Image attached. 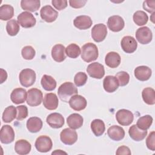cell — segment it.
<instances>
[{"label":"cell","mask_w":155,"mask_h":155,"mask_svg":"<svg viewBox=\"0 0 155 155\" xmlns=\"http://www.w3.org/2000/svg\"><path fill=\"white\" fill-rule=\"evenodd\" d=\"M15 137L13 128L8 125H4L0 131V140L1 143L8 144L13 142Z\"/></svg>","instance_id":"obj_11"},{"label":"cell","mask_w":155,"mask_h":155,"mask_svg":"<svg viewBox=\"0 0 155 155\" xmlns=\"http://www.w3.org/2000/svg\"><path fill=\"white\" fill-rule=\"evenodd\" d=\"M65 47L60 44L54 45L51 49V56L58 62H61L65 59Z\"/></svg>","instance_id":"obj_27"},{"label":"cell","mask_w":155,"mask_h":155,"mask_svg":"<svg viewBox=\"0 0 155 155\" xmlns=\"http://www.w3.org/2000/svg\"><path fill=\"white\" fill-rule=\"evenodd\" d=\"M7 78V74L5 70L2 68H1V84H2Z\"/></svg>","instance_id":"obj_49"},{"label":"cell","mask_w":155,"mask_h":155,"mask_svg":"<svg viewBox=\"0 0 155 155\" xmlns=\"http://www.w3.org/2000/svg\"><path fill=\"white\" fill-rule=\"evenodd\" d=\"M87 71L90 76L98 79L103 78L105 74L104 67L99 62H93L88 65Z\"/></svg>","instance_id":"obj_12"},{"label":"cell","mask_w":155,"mask_h":155,"mask_svg":"<svg viewBox=\"0 0 155 155\" xmlns=\"http://www.w3.org/2000/svg\"><path fill=\"white\" fill-rule=\"evenodd\" d=\"M40 15L41 18L45 22H53L57 19L58 16V12L51 5H47L42 7L41 9Z\"/></svg>","instance_id":"obj_13"},{"label":"cell","mask_w":155,"mask_h":155,"mask_svg":"<svg viewBox=\"0 0 155 155\" xmlns=\"http://www.w3.org/2000/svg\"><path fill=\"white\" fill-rule=\"evenodd\" d=\"M17 116L16 119L21 120L28 116V108L25 105H19L16 107Z\"/></svg>","instance_id":"obj_43"},{"label":"cell","mask_w":155,"mask_h":155,"mask_svg":"<svg viewBox=\"0 0 155 155\" xmlns=\"http://www.w3.org/2000/svg\"><path fill=\"white\" fill-rule=\"evenodd\" d=\"M84 119L82 116L78 113H73L68 116L67 123L70 128L76 130L81 128L83 125Z\"/></svg>","instance_id":"obj_28"},{"label":"cell","mask_w":155,"mask_h":155,"mask_svg":"<svg viewBox=\"0 0 155 155\" xmlns=\"http://www.w3.org/2000/svg\"><path fill=\"white\" fill-rule=\"evenodd\" d=\"M65 53L68 57L75 59L81 53V48L79 46L76 44H70L65 48Z\"/></svg>","instance_id":"obj_38"},{"label":"cell","mask_w":155,"mask_h":155,"mask_svg":"<svg viewBox=\"0 0 155 155\" xmlns=\"http://www.w3.org/2000/svg\"><path fill=\"white\" fill-rule=\"evenodd\" d=\"M119 86V82L116 76H107L103 81L104 88L108 93L114 92L118 88Z\"/></svg>","instance_id":"obj_20"},{"label":"cell","mask_w":155,"mask_h":155,"mask_svg":"<svg viewBox=\"0 0 155 155\" xmlns=\"http://www.w3.org/2000/svg\"><path fill=\"white\" fill-rule=\"evenodd\" d=\"M18 22L23 28H30L35 25L36 20L33 14L28 12H23L18 16Z\"/></svg>","instance_id":"obj_9"},{"label":"cell","mask_w":155,"mask_h":155,"mask_svg":"<svg viewBox=\"0 0 155 155\" xmlns=\"http://www.w3.org/2000/svg\"><path fill=\"white\" fill-rule=\"evenodd\" d=\"M42 121L38 117H30L26 124L28 130L31 133H37L39 131L42 127Z\"/></svg>","instance_id":"obj_29"},{"label":"cell","mask_w":155,"mask_h":155,"mask_svg":"<svg viewBox=\"0 0 155 155\" xmlns=\"http://www.w3.org/2000/svg\"><path fill=\"white\" fill-rule=\"evenodd\" d=\"M36 52L35 49L30 45H27L22 48L21 54L22 58L26 60H31L34 58Z\"/></svg>","instance_id":"obj_40"},{"label":"cell","mask_w":155,"mask_h":155,"mask_svg":"<svg viewBox=\"0 0 155 155\" xmlns=\"http://www.w3.org/2000/svg\"><path fill=\"white\" fill-rule=\"evenodd\" d=\"M107 134L109 137L112 140L119 141L124 139L125 136V131L120 126L113 125L108 128Z\"/></svg>","instance_id":"obj_23"},{"label":"cell","mask_w":155,"mask_h":155,"mask_svg":"<svg viewBox=\"0 0 155 155\" xmlns=\"http://www.w3.org/2000/svg\"><path fill=\"white\" fill-rule=\"evenodd\" d=\"M93 21L91 18L87 15L78 16L73 21L74 25L79 30H86L91 27Z\"/></svg>","instance_id":"obj_18"},{"label":"cell","mask_w":155,"mask_h":155,"mask_svg":"<svg viewBox=\"0 0 155 155\" xmlns=\"http://www.w3.org/2000/svg\"><path fill=\"white\" fill-rule=\"evenodd\" d=\"M142 97L143 101L148 105L155 104V91L150 87L145 88L142 92Z\"/></svg>","instance_id":"obj_34"},{"label":"cell","mask_w":155,"mask_h":155,"mask_svg":"<svg viewBox=\"0 0 155 155\" xmlns=\"http://www.w3.org/2000/svg\"><path fill=\"white\" fill-rule=\"evenodd\" d=\"M136 38L137 41L141 44H147L152 40V32L148 27H142L136 30Z\"/></svg>","instance_id":"obj_10"},{"label":"cell","mask_w":155,"mask_h":155,"mask_svg":"<svg viewBox=\"0 0 155 155\" xmlns=\"http://www.w3.org/2000/svg\"><path fill=\"white\" fill-rule=\"evenodd\" d=\"M87 1L84 0H70L69 1L70 5L74 8H79L85 5L86 4Z\"/></svg>","instance_id":"obj_47"},{"label":"cell","mask_w":155,"mask_h":155,"mask_svg":"<svg viewBox=\"0 0 155 155\" xmlns=\"http://www.w3.org/2000/svg\"><path fill=\"white\" fill-rule=\"evenodd\" d=\"M17 116V109L13 105L7 107L2 113V119L4 122L10 123Z\"/></svg>","instance_id":"obj_33"},{"label":"cell","mask_w":155,"mask_h":155,"mask_svg":"<svg viewBox=\"0 0 155 155\" xmlns=\"http://www.w3.org/2000/svg\"><path fill=\"white\" fill-rule=\"evenodd\" d=\"M19 24L15 19L8 21L6 25V30L10 36H16L19 31Z\"/></svg>","instance_id":"obj_39"},{"label":"cell","mask_w":155,"mask_h":155,"mask_svg":"<svg viewBox=\"0 0 155 155\" xmlns=\"http://www.w3.org/2000/svg\"><path fill=\"white\" fill-rule=\"evenodd\" d=\"M153 117L150 115H145L139 118L136 125L141 130H147L153 123Z\"/></svg>","instance_id":"obj_36"},{"label":"cell","mask_w":155,"mask_h":155,"mask_svg":"<svg viewBox=\"0 0 155 155\" xmlns=\"http://www.w3.org/2000/svg\"><path fill=\"white\" fill-rule=\"evenodd\" d=\"M68 104L73 110L75 111H81L86 108L87 102L84 97L77 94L70 97L68 101Z\"/></svg>","instance_id":"obj_15"},{"label":"cell","mask_w":155,"mask_h":155,"mask_svg":"<svg viewBox=\"0 0 155 155\" xmlns=\"http://www.w3.org/2000/svg\"><path fill=\"white\" fill-rule=\"evenodd\" d=\"M122 50L127 53H132L136 51L137 47V43L136 39L131 36H124L120 42Z\"/></svg>","instance_id":"obj_16"},{"label":"cell","mask_w":155,"mask_h":155,"mask_svg":"<svg viewBox=\"0 0 155 155\" xmlns=\"http://www.w3.org/2000/svg\"><path fill=\"white\" fill-rule=\"evenodd\" d=\"M143 8L148 13H154L155 10V1H145L143 3Z\"/></svg>","instance_id":"obj_46"},{"label":"cell","mask_w":155,"mask_h":155,"mask_svg":"<svg viewBox=\"0 0 155 155\" xmlns=\"http://www.w3.org/2000/svg\"><path fill=\"white\" fill-rule=\"evenodd\" d=\"M116 154H128L130 155L131 154V151L130 150V148L125 145H122L119 147L116 152Z\"/></svg>","instance_id":"obj_48"},{"label":"cell","mask_w":155,"mask_h":155,"mask_svg":"<svg viewBox=\"0 0 155 155\" xmlns=\"http://www.w3.org/2000/svg\"><path fill=\"white\" fill-rule=\"evenodd\" d=\"M14 16V8L8 4H4L0 7V19L2 21L10 19Z\"/></svg>","instance_id":"obj_35"},{"label":"cell","mask_w":155,"mask_h":155,"mask_svg":"<svg viewBox=\"0 0 155 155\" xmlns=\"http://www.w3.org/2000/svg\"><path fill=\"white\" fill-rule=\"evenodd\" d=\"M41 84L42 88L46 91H53L56 87V82L51 76L44 74L41 79Z\"/></svg>","instance_id":"obj_32"},{"label":"cell","mask_w":155,"mask_h":155,"mask_svg":"<svg viewBox=\"0 0 155 155\" xmlns=\"http://www.w3.org/2000/svg\"><path fill=\"white\" fill-rule=\"evenodd\" d=\"M43 94L42 91L35 88L28 90L27 104L30 107H36L40 105L42 101Z\"/></svg>","instance_id":"obj_4"},{"label":"cell","mask_w":155,"mask_h":155,"mask_svg":"<svg viewBox=\"0 0 155 155\" xmlns=\"http://www.w3.org/2000/svg\"><path fill=\"white\" fill-rule=\"evenodd\" d=\"M116 77L118 80L120 86L123 87L127 85L130 81V75L126 71H122L118 72L116 74Z\"/></svg>","instance_id":"obj_41"},{"label":"cell","mask_w":155,"mask_h":155,"mask_svg":"<svg viewBox=\"0 0 155 155\" xmlns=\"http://www.w3.org/2000/svg\"><path fill=\"white\" fill-rule=\"evenodd\" d=\"M31 149L30 143L24 139H20L16 142L15 145V150L16 153L20 155H25L28 154Z\"/></svg>","instance_id":"obj_26"},{"label":"cell","mask_w":155,"mask_h":155,"mask_svg":"<svg viewBox=\"0 0 155 155\" xmlns=\"http://www.w3.org/2000/svg\"><path fill=\"white\" fill-rule=\"evenodd\" d=\"M107 25L108 28L114 32L121 31L125 25V22L123 18L118 15L110 16L108 19Z\"/></svg>","instance_id":"obj_14"},{"label":"cell","mask_w":155,"mask_h":155,"mask_svg":"<svg viewBox=\"0 0 155 155\" xmlns=\"http://www.w3.org/2000/svg\"><path fill=\"white\" fill-rule=\"evenodd\" d=\"M120 61L121 58L120 55L115 51H110L108 53L105 58L106 65L111 68L117 67L120 65Z\"/></svg>","instance_id":"obj_25"},{"label":"cell","mask_w":155,"mask_h":155,"mask_svg":"<svg viewBox=\"0 0 155 155\" xmlns=\"http://www.w3.org/2000/svg\"><path fill=\"white\" fill-rule=\"evenodd\" d=\"M60 139L64 144L71 145L77 141L78 134L73 129L67 128L61 132Z\"/></svg>","instance_id":"obj_8"},{"label":"cell","mask_w":155,"mask_h":155,"mask_svg":"<svg viewBox=\"0 0 155 155\" xmlns=\"http://www.w3.org/2000/svg\"><path fill=\"white\" fill-rule=\"evenodd\" d=\"M51 154H67V153H65V152H64V151H61V150H55L54 151L52 152Z\"/></svg>","instance_id":"obj_50"},{"label":"cell","mask_w":155,"mask_h":155,"mask_svg":"<svg viewBox=\"0 0 155 155\" xmlns=\"http://www.w3.org/2000/svg\"><path fill=\"white\" fill-rule=\"evenodd\" d=\"M116 119L117 122L122 126L130 125L134 119V116L131 111L126 109H121L117 111Z\"/></svg>","instance_id":"obj_6"},{"label":"cell","mask_w":155,"mask_h":155,"mask_svg":"<svg viewBox=\"0 0 155 155\" xmlns=\"http://www.w3.org/2000/svg\"><path fill=\"white\" fill-rule=\"evenodd\" d=\"M134 74L136 78L138 80L140 81H145L148 80L151 76L152 71L148 67L141 65L134 69Z\"/></svg>","instance_id":"obj_19"},{"label":"cell","mask_w":155,"mask_h":155,"mask_svg":"<svg viewBox=\"0 0 155 155\" xmlns=\"http://www.w3.org/2000/svg\"><path fill=\"white\" fill-rule=\"evenodd\" d=\"M88 77L85 73L79 72L76 73L74 78V82L77 87H81L85 84Z\"/></svg>","instance_id":"obj_42"},{"label":"cell","mask_w":155,"mask_h":155,"mask_svg":"<svg viewBox=\"0 0 155 155\" xmlns=\"http://www.w3.org/2000/svg\"><path fill=\"white\" fill-rule=\"evenodd\" d=\"M78 93L76 87L71 82H65L58 88V94L61 101L68 102L69 99Z\"/></svg>","instance_id":"obj_1"},{"label":"cell","mask_w":155,"mask_h":155,"mask_svg":"<svg viewBox=\"0 0 155 155\" xmlns=\"http://www.w3.org/2000/svg\"><path fill=\"white\" fill-rule=\"evenodd\" d=\"M41 2L39 0H22L21 7L24 10L34 12L39 10Z\"/></svg>","instance_id":"obj_30"},{"label":"cell","mask_w":155,"mask_h":155,"mask_svg":"<svg viewBox=\"0 0 155 155\" xmlns=\"http://www.w3.org/2000/svg\"><path fill=\"white\" fill-rule=\"evenodd\" d=\"M47 123L53 128H61L64 124V118L62 115L58 113L50 114L46 119Z\"/></svg>","instance_id":"obj_17"},{"label":"cell","mask_w":155,"mask_h":155,"mask_svg":"<svg viewBox=\"0 0 155 155\" xmlns=\"http://www.w3.org/2000/svg\"><path fill=\"white\" fill-rule=\"evenodd\" d=\"M58 98L56 94L49 93L45 95L43 100V105L45 108L49 110H54L58 108Z\"/></svg>","instance_id":"obj_21"},{"label":"cell","mask_w":155,"mask_h":155,"mask_svg":"<svg viewBox=\"0 0 155 155\" xmlns=\"http://www.w3.org/2000/svg\"><path fill=\"white\" fill-rule=\"evenodd\" d=\"M51 3L54 8L58 10H62L67 6V1L66 0H52Z\"/></svg>","instance_id":"obj_45"},{"label":"cell","mask_w":155,"mask_h":155,"mask_svg":"<svg viewBox=\"0 0 155 155\" xmlns=\"http://www.w3.org/2000/svg\"><path fill=\"white\" fill-rule=\"evenodd\" d=\"M27 97V91L22 88L14 89L10 94V99L15 104L24 103Z\"/></svg>","instance_id":"obj_22"},{"label":"cell","mask_w":155,"mask_h":155,"mask_svg":"<svg viewBox=\"0 0 155 155\" xmlns=\"http://www.w3.org/2000/svg\"><path fill=\"white\" fill-rule=\"evenodd\" d=\"M91 129L96 136H101L105 130V124L101 119H94L91 122Z\"/></svg>","instance_id":"obj_31"},{"label":"cell","mask_w":155,"mask_h":155,"mask_svg":"<svg viewBox=\"0 0 155 155\" xmlns=\"http://www.w3.org/2000/svg\"><path fill=\"white\" fill-rule=\"evenodd\" d=\"M91 37L96 42L103 41L107 35V26L104 24H97L91 29Z\"/></svg>","instance_id":"obj_7"},{"label":"cell","mask_w":155,"mask_h":155,"mask_svg":"<svg viewBox=\"0 0 155 155\" xmlns=\"http://www.w3.org/2000/svg\"><path fill=\"white\" fill-rule=\"evenodd\" d=\"M128 134L133 140L139 142L145 138L147 135V131L140 129L136 125H133L129 128Z\"/></svg>","instance_id":"obj_24"},{"label":"cell","mask_w":155,"mask_h":155,"mask_svg":"<svg viewBox=\"0 0 155 155\" xmlns=\"http://www.w3.org/2000/svg\"><path fill=\"white\" fill-rule=\"evenodd\" d=\"M19 82L24 87H29L34 84L36 81V73L30 68L22 70L19 76Z\"/></svg>","instance_id":"obj_3"},{"label":"cell","mask_w":155,"mask_h":155,"mask_svg":"<svg viewBox=\"0 0 155 155\" xmlns=\"http://www.w3.org/2000/svg\"><path fill=\"white\" fill-rule=\"evenodd\" d=\"M146 145L147 148L151 150L155 151V132L151 131L146 139Z\"/></svg>","instance_id":"obj_44"},{"label":"cell","mask_w":155,"mask_h":155,"mask_svg":"<svg viewBox=\"0 0 155 155\" xmlns=\"http://www.w3.org/2000/svg\"><path fill=\"white\" fill-rule=\"evenodd\" d=\"M133 18L134 22L139 26H142L146 24L148 20V17L147 13L141 10L136 12L133 15Z\"/></svg>","instance_id":"obj_37"},{"label":"cell","mask_w":155,"mask_h":155,"mask_svg":"<svg viewBox=\"0 0 155 155\" xmlns=\"http://www.w3.org/2000/svg\"><path fill=\"white\" fill-rule=\"evenodd\" d=\"M36 150L41 153H46L51 150L53 146L52 140L50 137L45 135L39 136L35 142Z\"/></svg>","instance_id":"obj_5"},{"label":"cell","mask_w":155,"mask_h":155,"mask_svg":"<svg viewBox=\"0 0 155 155\" xmlns=\"http://www.w3.org/2000/svg\"><path fill=\"white\" fill-rule=\"evenodd\" d=\"M81 54L83 61L86 62H90L96 60L98 58V48L94 44L86 43L82 46Z\"/></svg>","instance_id":"obj_2"}]
</instances>
